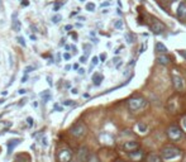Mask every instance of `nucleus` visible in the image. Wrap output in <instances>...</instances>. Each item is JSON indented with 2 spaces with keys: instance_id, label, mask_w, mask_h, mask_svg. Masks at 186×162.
<instances>
[{
  "instance_id": "nucleus-37",
  "label": "nucleus",
  "mask_w": 186,
  "mask_h": 162,
  "mask_svg": "<svg viewBox=\"0 0 186 162\" xmlns=\"http://www.w3.org/2000/svg\"><path fill=\"white\" fill-rule=\"evenodd\" d=\"M182 124H184V127L186 128V117L184 118V120H182Z\"/></svg>"
},
{
  "instance_id": "nucleus-26",
  "label": "nucleus",
  "mask_w": 186,
  "mask_h": 162,
  "mask_svg": "<svg viewBox=\"0 0 186 162\" xmlns=\"http://www.w3.org/2000/svg\"><path fill=\"white\" fill-rule=\"evenodd\" d=\"M98 62H99V58L98 57H94V58H92V62H91V67L96 66V65H98Z\"/></svg>"
},
{
  "instance_id": "nucleus-21",
  "label": "nucleus",
  "mask_w": 186,
  "mask_h": 162,
  "mask_svg": "<svg viewBox=\"0 0 186 162\" xmlns=\"http://www.w3.org/2000/svg\"><path fill=\"white\" fill-rule=\"evenodd\" d=\"M114 27H115L117 29H120V28H123V20H117V22L114 23Z\"/></svg>"
},
{
  "instance_id": "nucleus-8",
  "label": "nucleus",
  "mask_w": 186,
  "mask_h": 162,
  "mask_svg": "<svg viewBox=\"0 0 186 162\" xmlns=\"http://www.w3.org/2000/svg\"><path fill=\"white\" fill-rule=\"evenodd\" d=\"M89 156H90V153H89L87 147H85V146L80 147V150H79V152H77L79 161H81V162H86V161H87V158H89Z\"/></svg>"
},
{
  "instance_id": "nucleus-3",
  "label": "nucleus",
  "mask_w": 186,
  "mask_h": 162,
  "mask_svg": "<svg viewBox=\"0 0 186 162\" xmlns=\"http://www.w3.org/2000/svg\"><path fill=\"white\" fill-rule=\"evenodd\" d=\"M167 135H168V138L172 139V140H177V139H180L181 137H182V130L180 129V127L179 125H176V124H172L168 127V129H167Z\"/></svg>"
},
{
  "instance_id": "nucleus-28",
  "label": "nucleus",
  "mask_w": 186,
  "mask_h": 162,
  "mask_svg": "<svg viewBox=\"0 0 186 162\" xmlns=\"http://www.w3.org/2000/svg\"><path fill=\"white\" fill-rule=\"evenodd\" d=\"M60 8H61V4L56 3V4H54V8H53V10H54V11H58V10H60Z\"/></svg>"
},
{
  "instance_id": "nucleus-38",
  "label": "nucleus",
  "mask_w": 186,
  "mask_h": 162,
  "mask_svg": "<svg viewBox=\"0 0 186 162\" xmlns=\"http://www.w3.org/2000/svg\"><path fill=\"white\" fill-rule=\"evenodd\" d=\"M108 5H109V3H103V4H101V6H103V8L104 6H108Z\"/></svg>"
},
{
  "instance_id": "nucleus-18",
  "label": "nucleus",
  "mask_w": 186,
  "mask_h": 162,
  "mask_svg": "<svg viewBox=\"0 0 186 162\" xmlns=\"http://www.w3.org/2000/svg\"><path fill=\"white\" fill-rule=\"evenodd\" d=\"M86 162H100V160H99V157L96 156V155H94V153H91L90 156H89V158H87V161Z\"/></svg>"
},
{
  "instance_id": "nucleus-39",
  "label": "nucleus",
  "mask_w": 186,
  "mask_h": 162,
  "mask_svg": "<svg viewBox=\"0 0 186 162\" xmlns=\"http://www.w3.org/2000/svg\"><path fill=\"white\" fill-rule=\"evenodd\" d=\"M79 72H80V75H82V74H84V72H85V70H82V69H80V70H79Z\"/></svg>"
},
{
  "instance_id": "nucleus-33",
  "label": "nucleus",
  "mask_w": 186,
  "mask_h": 162,
  "mask_svg": "<svg viewBox=\"0 0 186 162\" xmlns=\"http://www.w3.org/2000/svg\"><path fill=\"white\" fill-rule=\"evenodd\" d=\"M63 58H65V59H70L71 58V54L70 53H65V54H63Z\"/></svg>"
},
{
  "instance_id": "nucleus-25",
  "label": "nucleus",
  "mask_w": 186,
  "mask_h": 162,
  "mask_svg": "<svg viewBox=\"0 0 186 162\" xmlns=\"http://www.w3.org/2000/svg\"><path fill=\"white\" fill-rule=\"evenodd\" d=\"M125 38H127V42H128V43H133L134 38L130 36V34H125Z\"/></svg>"
},
{
  "instance_id": "nucleus-24",
  "label": "nucleus",
  "mask_w": 186,
  "mask_h": 162,
  "mask_svg": "<svg viewBox=\"0 0 186 162\" xmlns=\"http://www.w3.org/2000/svg\"><path fill=\"white\" fill-rule=\"evenodd\" d=\"M41 96H43V97H44V100H48V99H51V95H49V92H48V91H46V92H42V94H41Z\"/></svg>"
},
{
  "instance_id": "nucleus-17",
  "label": "nucleus",
  "mask_w": 186,
  "mask_h": 162,
  "mask_svg": "<svg viewBox=\"0 0 186 162\" xmlns=\"http://www.w3.org/2000/svg\"><path fill=\"white\" fill-rule=\"evenodd\" d=\"M103 80H104V77H103V75H100V74H95L92 76V81H94V85H96V86L100 85Z\"/></svg>"
},
{
  "instance_id": "nucleus-41",
  "label": "nucleus",
  "mask_w": 186,
  "mask_h": 162,
  "mask_svg": "<svg viewBox=\"0 0 186 162\" xmlns=\"http://www.w3.org/2000/svg\"><path fill=\"white\" fill-rule=\"evenodd\" d=\"M31 70H33V67H27V70H25V71H27V72H29Z\"/></svg>"
},
{
  "instance_id": "nucleus-1",
  "label": "nucleus",
  "mask_w": 186,
  "mask_h": 162,
  "mask_svg": "<svg viewBox=\"0 0 186 162\" xmlns=\"http://www.w3.org/2000/svg\"><path fill=\"white\" fill-rule=\"evenodd\" d=\"M147 105V101L145 97L137 96V97H132V99L128 100V108L132 110V112H137V110L145 108Z\"/></svg>"
},
{
  "instance_id": "nucleus-10",
  "label": "nucleus",
  "mask_w": 186,
  "mask_h": 162,
  "mask_svg": "<svg viewBox=\"0 0 186 162\" xmlns=\"http://www.w3.org/2000/svg\"><path fill=\"white\" fill-rule=\"evenodd\" d=\"M19 143H20V140H19V139H10V140H8V143H6L8 155H10V153L13 152V150H14V147H15V146H18Z\"/></svg>"
},
{
  "instance_id": "nucleus-42",
  "label": "nucleus",
  "mask_w": 186,
  "mask_h": 162,
  "mask_svg": "<svg viewBox=\"0 0 186 162\" xmlns=\"http://www.w3.org/2000/svg\"><path fill=\"white\" fill-rule=\"evenodd\" d=\"M19 94H25V90H24V89H22V90H19Z\"/></svg>"
},
{
  "instance_id": "nucleus-12",
  "label": "nucleus",
  "mask_w": 186,
  "mask_h": 162,
  "mask_svg": "<svg viewBox=\"0 0 186 162\" xmlns=\"http://www.w3.org/2000/svg\"><path fill=\"white\" fill-rule=\"evenodd\" d=\"M146 162H162V158L156 153H150L146 157Z\"/></svg>"
},
{
  "instance_id": "nucleus-44",
  "label": "nucleus",
  "mask_w": 186,
  "mask_h": 162,
  "mask_svg": "<svg viewBox=\"0 0 186 162\" xmlns=\"http://www.w3.org/2000/svg\"><path fill=\"white\" fill-rule=\"evenodd\" d=\"M80 1H85V0H80Z\"/></svg>"
},
{
  "instance_id": "nucleus-31",
  "label": "nucleus",
  "mask_w": 186,
  "mask_h": 162,
  "mask_svg": "<svg viewBox=\"0 0 186 162\" xmlns=\"http://www.w3.org/2000/svg\"><path fill=\"white\" fill-rule=\"evenodd\" d=\"M72 104H74L72 100H66L65 103H63V105H72Z\"/></svg>"
},
{
  "instance_id": "nucleus-19",
  "label": "nucleus",
  "mask_w": 186,
  "mask_h": 162,
  "mask_svg": "<svg viewBox=\"0 0 186 162\" xmlns=\"http://www.w3.org/2000/svg\"><path fill=\"white\" fill-rule=\"evenodd\" d=\"M86 10L94 11V10H95V4H94V3H87V4H86Z\"/></svg>"
},
{
  "instance_id": "nucleus-4",
  "label": "nucleus",
  "mask_w": 186,
  "mask_h": 162,
  "mask_svg": "<svg viewBox=\"0 0 186 162\" xmlns=\"http://www.w3.org/2000/svg\"><path fill=\"white\" fill-rule=\"evenodd\" d=\"M70 133H71V135H74L76 138H80L86 133V127L82 123H76V124H74L70 128Z\"/></svg>"
},
{
  "instance_id": "nucleus-13",
  "label": "nucleus",
  "mask_w": 186,
  "mask_h": 162,
  "mask_svg": "<svg viewBox=\"0 0 186 162\" xmlns=\"http://www.w3.org/2000/svg\"><path fill=\"white\" fill-rule=\"evenodd\" d=\"M155 48H156V52H158V53H166L167 52V47L163 43H161V42H157L155 46Z\"/></svg>"
},
{
  "instance_id": "nucleus-15",
  "label": "nucleus",
  "mask_w": 186,
  "mask_h": 162,
  "mask_svg": "<svg viewBox=\"0 0 186 162\" xmlns=\"http://www.w3.org/2000/svg\"><path fill=\"white\" fill-rule=\"evenodd\" d=\"M13 29H14L15 32H19L20 31V22L16 19V14H15V13L13 14Z\"/></svg>"
},
{
  "instance_id": "nucleus-9",
  "label": "nucleus",
  "mask_w": 186,
  "mask_h": 162,
  "mask_svg": "<svg viewBox=\"0 0 186 162\" xmlns=\"http://www.w3.org/2000/svg\"><path fill=\"white\" fill-rule=\"evenodd\" d=\"M123 148L127 152H132V151H136L139 148V143L136 142V140H128L123 144Z\"/></svg>"
},
{
  "instance_id": "nucleus-43",
  "label": "nucleus",
  "mask_w": 186,
  "mask_h": 162,
  "mask_svg": "<svg viewBox=\"0 0 186 162\" xmlns=\"http://www.w3.org/2000/svg\"><path fill=\"white\" fill-rule=\"evenodd\" d=\"M117 162H124V161H117Z\"/></svg>"
},
{
  "instance_id": "nucleus-27",
  "label": "nucleus",
  "mask_w": 186,
  "mask_h": 162,
  "mask_svg": "<svg viewBox=\"0 0 186 162\" xmlns=\"http://www.w3.org/2000/svg\"><path fill=\"white\" fill-rule=\"evenodd\" d=\"M16 41H18V42H19V44H20V46H23V47H25V42H24V39H23V38H22V37H18V38H16Z\"/></svg>"
},
{
  "instance_id": "nucleus-20",
  "label": "nucleus",
  "mask_w": 186,
  "mask_h": 162,
  "mask_svg": "<svg viewBox=\"0 0 186 162\" xmlns=\"http://www.w3.org/2000/svg\"><path fill=\"white\" fill-rule=\"evenodd\" d=\"M138 129H139V132H141V133H145L146 129H147V125L143 124V123H139V124H138Z\"/></svg>"
},
{
  "instance_id": "nucleus-30",
  "label": "nucleus",
  "mask_w": 186,
  "mask_h": 162,
  "mask_svg": "<svg viewBox=\"0 0 186 162\" xmlns=\"http://www.w3.org/2000/svg\"><path fill=\"white\" fill-rule=\"evenodd\" d=\"M100 59H101V62H104L105 59H107V54H105V53H101V54H100Z\"/></svg>"
},
{
  "instance_id": "nucleus-40",
  "label": "nucleus",
  "mask_w": 186,
  "mask_h": 162,
  "mask_svg": "<svg viewBox=\"0 0 186 162\" xmlns=\"http://www.w3.org/2000/svg\"><path fill=\"white\" fill-rule=\"evenodd\" d=\"M0 10H3V1L0 0Z\"/></svg>"
},
{
  "instance_id": "nucleus-7",
  "label": "nucleus",
  "mask_w": 186,
  "mask_h": 162,
  "mask_svg": "<svg viewBox=\"0 0 186 162\" xmlns=\"http://www.w3.org/2000/svg\"><path fill=\"white\" fill-rule=\"evenodd\" d=\"M172 84H174V87L175 90L177 91H181L184 89V80L180 75H172Z\"/></svg>"
},
{
  "instance_id": "nucleus-16",
  "label": "nucleus",
  "mask_w": 186,
  "mask_h": 162,
  "mask_svg": "<svg viewBox=\"0 0 186 162\" xmlns=\"http://www.w3.org/2000/svg\"><path fill=\"white\" fill-rule=\"evenodd\" d=\"M129 156H130V158H133V160H139L142 157V152L141 150H136V151H132V152H129Z\"/></svg>"
},
{
  "instance_id": "nucleus-14",
  "label": "nucleus",
  "mask_w": 186,
  "mask_h": 162,
  "mask_svg": "<svg viewBox=\"0 0 186 162\" xmlns=\"http://www.w3.org/2000/svg\"><path fill=\"white\" fill-rule=\"evenodd\" d=\"M157 62L160 63V65H168V63L171 62V59L170 57H167V56H165V54H162V56H158L157 57Z\"/></svg>"
},
{
  "instance_id": "nucleus-2",
  "label": "nucleus",
  "mask_w": 186,
  "mask_h": 162,
  "mask_svg": "<svg viewBox=\"0 0 186 162\" xmlns=\"http://www.w3.org/2000/svg\"><path fill=\"white\" fill-rule=\"evenodd\" d=\"M162 158L163 160H172L175 157L180 156L181 151L179 150L177 147H174V146H166L162 148Z\"/></svg>"
},
{
  "instance_id": "nucleus-5",
  "label": "nucleus",
  "mask_w": 186,
  "mask_h": 162,
  "mask_svg": "<svg viewBox=\"0 0 186 162\" xmlns=\"http://www.w3.org/2000/svg\"><path fill=\"white\" fill-rule=\"evenodd\" d=\"M58 161L60 162H71V158H72V151L69 150V148H65V150H61L58 152Z\"/></svg>"
},
{
  "instance_id": "nucleus-11",
  "label": "nucleus",
  "mask_w": 186,
  "mask_h": 162,
  "mask_svg": "<svg viewBox=\"0 0 186 162\" xmlns=\"http://www.w3.org/2000/svg\"><path fill=\"white\" fill-rule=\"evenodd\" d=\"M177 15L180 18H186V4L185 3H180L179 8H177Z\"/></svg>"
},
{
  "instance_id": "nucleus-23",
  "label": "nucleus",
  "mask_w": 186,
  "mask_h": 162,
  "mask_svg": "<svg viewBox=\"0 0 186 162\" xmlns=\"http://www.w3.org/2000/svg\"><path fill=\"white\" fill-rule=\"evenodd\" d=\"M113 62H114V63H115V66H117V69H118V67H119V66L122 65V59H120L119 57H117V58H114V59H113Z\"/></svg>"
},
{
  "instance_id": "nucleus-32",
  "label": "nucleus",
  "mask_w": 186,
  "mask_h": 162,
  "mask_svg": "<svg viewBox=\"0 0 186 162\" xmlns=\"http://www.w3.org/2000/svg\"><path fill=\"white\" fill-rule=\"evenodd\" d=\"M179 53H180L181 56H182V57L186 59V51H179Z\"/></svg>"
},
{
  "instance_id": "nucleus-29",
  "label": "nucleus",
  "mask_w": 186,
  "mask_h": 162,
  "mask_svg": "<svg viewBox=\"0 0 186 162\" xmlns=\"http://www.w3.org/2000/svg\"><path fill=\"white\" fill-rule=\"evenodd\" d=\"M27 123H28V127H32L33 125V119L32 118H28L27 119Z\"/></svg>"
},
{
  "instance_id": "nucleus-36",
  "label": "nucleus",
  "mask_w": 186,
  "mask_h": 162,
  "mask_svg": "<svg viewBox=\"0 0 186 162\" xmlns=\"http://www.w3.org/2000/svg\"><path fill=\"white\" fill-rule=\"evenodd\" d=\"M65 29H66V31H70V29H72V25H66Z\"/></svg>"
},
{
  "instance_id": "nucleus-22",
  "label": "nucleus",
  "mask_w": 186,
  "mask_h": 162,
  "mask_svg": "<svg viewBox=\"0 0 186 162\" xmlns=\"http://www.w3.org/2000/svg\"><path fill=\"white\" fill-rule=\"evenodd\" d=\"M61 19H62V16H61V15H54L53 18H52V22H53V23H60V22H61Z\"/></svg>"
},
{
  "instance_id": "nucleus-35",
  "label": "nucleus",
  "mask_w": 186,
  "mask_h": 162,
  "mask_svg": "<svg viewBox=\"0 0 186 162\" xmlns=\"http://www.w3.org/2000/svg\"><path fill=\"white\" fill-rule=\"evenodd\" d=\"M80 62H81V63H85V62H86V57H85V56L80 57Z\"/></svg>"
},
{
  "instance_id": "nucleus-6",
  "label": "nucleus",
  "mask_w": 186,
  "mask_h": 162,
  "mask_svg": "<svg viewBox=\"0 0 186 162\" xmlns=\"http://www.w3.org/2000/svg\"><path fill=\"white\" fill-rule=\"evenodd\" d=\"M151 31L155 34H161L165 31V25L160 22L158 19H152V25H151Z\"/></svg>"
},
{
  "instance_id": "nucleus-34",
  "label": "nucleus",
  "mask_w": 186,
  "mask_h": 162,
  "mask_svg": "<svg viewBox=\"0 0 186 162\" xmlns=\"http://www.w3.org/2000/svg\"><path fill=\"white\" fill-rule=\"evenodd\" d=\"M22 5H23V6L29 5V1H28V0H23V1H22Z\"/></svg>"
}]
</instances>
